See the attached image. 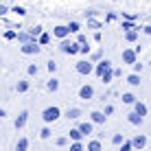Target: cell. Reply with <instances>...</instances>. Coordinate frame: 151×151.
Returning <instances> with one entry per match:
<instances>
[{
    "label": "cell",
    "mask_w": 151,
    "mask_h": 151,
    "mask_svg": "<svg viewBox=\"0 0 151 151\" xmlns=\"http://www.w3.org/2000/svg\"><path fill=\"white\" fill-rule=\"evenodd\" d=\"M40 42H33V40H31V42H24V44L22 46H20V50H22V53L24 55H37L40 53Z\"/></svg>",
    "instance_id": "cell-2"
},
{
    "label": "cell",
    "mask_w": 151,
    "mask_h": 151,
    "mask_svg": "<svg viewBox=\"0 0 151 151\" xmlns=\"http://www.w3.org/2000/svg\"><path fill=\"white\" fill-rule=\"evenodd\" d=\"M11 11H15V13H18V15H24V13H27V9H22V7H13V9H11Z\"/></svg>",
    "instance_id": "cell-33"
},
{
    "label": "cell",
    "mask_w": 151,
    "mask_h": 151,
    "mask_svg": "<svg viewBox=\"0 0 151 151\" xmlns=\"http://www.w3.org/2000/svg\"><path fill=\"white\" fill-rule=\"evenodd\" d=\"M79 129L83 132V136H88V134H92V123H90V121H88V123H81Z\"/></svg>",
    "instance_id": "cell-14"
},
{
    "label": "cell",
    "mask_w": 151,
    "mask_h": 151,
    "mask_svg": "<svg viewBox=\"0 0 151 151\" xmlns=\"http://www.w3.org/2000/svg\"><path fill=\"white\" fill-rule=\"evenodd\" d=\"M83 149V145L79 142V140H75V142H72V147H70V151H81Z\"/></svg>",
    "instance_id": "cell-27"
},
{
    "label": "cell",
    "mask_w": 151,
    "mask_h": 151,
    "mask_svg": "<svg viewBox=\"0 0 151 151\" xmlns=\"http://www.w3.org/2000/svg\"><path fill=\"white\" fill-rule=\"evenodd\" d=\"M123 29L125 31H132V29H136V27H134V22H123Z\"/></svg>",
    "instance_id": "cell-34"
},
{
    "label": "cell",
    "mask_w": 151,
    "mask_h": 151,
    "mask_svg": "<svg viewBox=\"0 0 151 151\" xmlns=\"http://www.w3.org/2000/svg\"><path fill=\"white\" fill-rule=\"evenodd\" d=\"M112 142L114 145H123V136H121V134H116V136L112 138Z\"/></svg>",
    "instance_id": "cell-32"
},
{
    "label": "cell",
    "mask_w": 151,
    "mask_h": 151,
    "mask_svg": "<svg viewBox=\"0 0 151 151\" xmlns=\"http://www.w3.org/2000/svg\"><path fill=\"white\" fill-rule=\"evenodd\" d=\"M66 116H68L70 121H77V118L81 116V110H79V107H72V110H68V114H66Z\"/></svg>",
    "instance_id": "cell-12"
},
{
    "label": "cell",
    "mask_w": 151,
    "mask_h": 151,
    "mask_svg": "<svg viewBox=\"0 0 151 151\" xmlns=\"http://www.w3.org/2000/svg\"><path fill=\"white\" fill-rule=\"evenodd\" d=\"M27 118H29V112H27V110H24V112H20L18 121H15V129H22L24 125H27Z\"/></svg>",
    "instance_id": "cell-8"
},
{
    "label": "cell",
    "mask_w": 151,
    "mask_h": 151,
    "mask_svg": "<svg viewBox=\"0 0 151 151\" xmlns=\"http://www.w3.org/2000/svg\"><path fill=\"white\" fill-rule=\"evenodd\" d=\"M92 70H94V66L90 61H77V72L79 75H90Z\"/></svg>",
    "instance_id": "cell-4"
},
{
    "label": "cell",
    "mask_w": 151,
    "mask_h": 151,
    "mask_svg": "<svg viewBox=\"0 0 151 151\" xmlns=\"http://www.w3.org/2000/svg\"><path fill=\"white\" fill-rule=\"evenodd\" d=\"M136 112L140 116H147V105H145V103H136Z\"/></svg>",
    "instance_id": "cell-20"
},
{
    "label": "cell",
    "mask_w": 151,
    "mask_h": 151,
    "mask_svg": "<svg viewBox=\"0 0 151 151\" xmlns=\"http://www.w3.org/2000/svg\"><path fill=\"white\" fill-rule=\"evenodd\" d=\"M132 142H134V147H136V149H142L145 145H147V136H136Z\"/></svg>",
    "instance_id": "cell-10"
},
{
    "label": "cell",
    "mask_w": 151,
    "mask_h": 151,
    "mask_svg": "<svg viewBox=\"0 0 151 151\" xmlns=\"http://www.w3.org/2000/svg\"><path fill=\"white\" fill-rule=\"evenodd\" d=\"M149 64H151V61H149Z\"/></svg>",
    "instance_id": "cell-40"
},
{
    "label": "cell",
    "mask_w": 151,
    "mask_h": 151,
    "mask_svg": "<svg viewBox=\"0 0 151 151\" xmlns=\"http://www.w3.org/2000/svg\"><path fill=\"white\" fill-rule=\"evenodd\" d=\"M29 149V140L27 138H20L18 140V147H15V151H27Z\"/></svg>",
    "instance_id": "cell-15"
},
{
    "label": "cell",
    "mask_w": 151,
    "mask_h": 151,
    "mask_svg": "<svg viewBox=\"0 0 151 151\" xmlns=\"http://www.w3.org/2000/svg\"><path fill=\"white\" fill-rule=\"evenodd\" d=\"M59 114H61V112H59V107H55V105H53V107H46V110L42 112V118H44L46 123H53V121H57V118H59Z\"/></svg>",
    "instance_id": "cell-1"
},
{
    "label": "cell",
    "mask_w": 151,
    "mask_h": 151,
    "mask_svg": "<svg viewBox=\"0 0 151 151\" xmlns=\"http://www.w3.org/2000/svg\"><path fill=\"white\" fill-rule=\"evenodd\" d=\"M90 118H92V123H103V121H105V114H101V112H92V114H90Z\"/></svg>",
    "instance_id": "cell-13"
},
{
    "label": "cell",
    "mask_w": 151,
    "mask_h": 151,
    "mask_svg": "<svg viewBox=\"0 0 151 151\" xmlns=\"http://www.w3.org/2000/svg\"><path fill=\"white\" fill-rule=\"evenodd\" d=\"M112 77H114V70H112V68H107L105 72H103V77H101V79L105 81V83H110V81H112Z\"/></svg>",
    "instance_id": "cell-18"
},
{
    "label": "cell",
    "mask_w": 151,
    "mask_h": 151,
    "mask_svg": "<svg viewBox=\"0 0 151 151\" xmlns=\"http://www.w3.org/2000/svg\"><path fill=\"white\" fill-rule=\"evenodd\" d=\"M57 70V64L55 61H48V72H55Z\"/></svg>",
    "instance_id": "cell-38"
},
{
    "label": "cell",
    "mask_w": 151,
    "mask_h": 151,
    "mask_svg": "<svg viewBox=\"0 0 151 151\" xmlns=\"http://www.w3.org/2000/svg\"><path fill=\"white\" fill-rule=\"evenodd\" d=\"M64 53H68V55H75V53H81V46L79 44H70V42H61V46H59Z\"/></svg>",
    "instance_id": "cell-3"
},
{
    "label": "cell",
    "mask_w": 151,
    "mask_h": 151,
    "mask_svg": "<svg viewBox=\"0 0 151 151\" xmlns=\"http://www.w3.org/2000/svg\"><path fill=\"white\" fill-rule=\"evenodd\" d=\"M127 116H129V123L132 125H140L142 123V116H140L138 112H132V114H127Z\"/></svg>",
    "instance_id": "cell-11"
},
{
    "label": "cell",
    "mask_w": 151,
    "mask_h": 151,
    "mask_svg": "<svg viewBox=\"0 0 151 151\" xmlns=\"http://www.w3.org/2000/svg\"><path fill=\"white\" fill-rule=\"evenodd\" d=\"M66 142H68V138H64V136H61V138H57V147H64Z\"/></svg>",
    "instance_id": "cell-35"
},
{
    "label": "cell",
    "mask_w": 151,
    "mask_h": 151,
    "mask_svg": "<svg viewBox=\"0 0 151 151\" xmlns=\"http://www.w3.org/2000/svg\"><path fill=\"white\" fill-rule=\"evenodd\" d=\"M29 75H37V66H35V64L29 66Z\"/></svg>",
    "instance_id": "cell-37"
},
{
    "label": "cell",
    "mask_w": 151,
    "mask_h": 151,
    "mask_svg": "<svg viewBox=\"0 0 151 151\" xmlns=\"http://www.w3.org/2000/svg\"><path fill=\"white\" fill-rule=\"evenodd\" d=\"M81 136H83V132H81L79 127H77V129H70V138H72V140H81Z\"/></svg>",
    "instance_id": "cell-17"
},
{
    "label": "cell",
    "mask_w": 151,
    "mask_h": 151,
    "mask_svg": "<svg viewBox=\"0 0 151 151\" xmlns=\"http://www.w3.org/2000/svg\"><path fill=\"white\" fill-rule=\"evenodd\" d=\"M134 147V142H123V147H121V151H129Z\"/></svg>",
    "instance_id": "cell-36"
},
{
    "label": "cell",
    "mask_w": 151,
    "mask_h": 151,
    "mask_svg": "<svg viewBox=\"0 0 151 151\" xmlns=\"http://www.w3.org/2000/svg\"><path fill=\"white\" fill-rule=\"evenodd\" d=\"M29 90V81H18V92H27Z\"/></svg>",
    "instance_id": "cell-23"
},
{
    "label": "cell",
    "mask_w": 151,
    "mask_h": 151,
    "mask_svg": "<svg viewBox=\"0 0 151 151\" xmlns=\"http://www.w3.org/2000/svg\"><path fill=\"white\" fill-rule=\"evenodd\" d=\"M68 27H70V33H77L79 31V22H70Z\"/></svg>",
    "instance_id": "cell-31"
},
{
    "label": "cell",
    "mask_w": 151,
    "mask_h": 151,
    "mask_svg": "<svg viewBox=\"0 0 151 151\" xmlns=\"http://www.w3.org/2000/svg\"><path fill=\"white\" fill-rule=\"evenodd\" d=\"M46 88H48V90H50V92H55V90H59V81H57V79H50L48 83H46Z\"/></svg>",
    "instance_id": "cell-16"
},
{
    "label": "cell",
    "mask_w": 151,
    "mask_h": 151,
    "mask_svg": "<svg viewBox=\"0 0 151 151\" xmlns=\"http://www.w3.org/2000/svg\"><path fill=\"white\" fill-rule=\"evenodd\" d=\"M145 33H147V35H151V27H145Z\"/></svg>",
    "instance_id": "cell-39"
},
{
    "label": "cell",
    "mask_w": 151,
    "mask_h": 151,
    "mask_svg": "<svg viewBox=\"0 0 151 151\" xmlns=\"http://www.w3.org/2000/svg\"><path fill=\"white\" fill-rule=\"evenodd\" d=\"M123 103H136V96L127 92V94H123Z\"/></svg>",
    "instance_id": "cell-24"
},
{
    "label": "cell",
    "mask_w": 151,
    "mask_h": 151,
    "mask_svg": "<svg viewBox=\"0 0 151 151\" xmlns=\"http://www.w3.org/2000/svg\"><path fill=\"white\" fill-rule=\"evenodd\" d=\"M107 68H112V64H110L107 59H105V61H99V66H96V75H99V77H103V72H105Z\"/></svg>",
    "instance_id": "cell-9"
},
{
    "label": "cell",
    "mask_w": 151,
    "mask_h": 151,
    "mask_svg": "<svg viewBox=\"0 0 151 151\" xmlns=\"http://www.w3.org/2000/svg\"><path fill=\"white\" fill-rule=\"evenodd\" d=\"M127 83H129V86H140V77L138 75H129L127 77Z\"/></svg>",
    "instance_id": "cell-19"
},
{
    "label": "cell",
    "mask_w": 151,
    "mask_h": 151,
    "mask_svg": "<svg viewBox=\"0 0 151 151\" xmlns=\"http://www.w3.org/2000/svg\"><path fill=\"white\" fill-rule=\"evenodd\" d=\"M88 149L90 151H99L101 149V142H99V140H92V142H88Z\"/></svg>",
    "instance_id": "cell-21"
},
{
    "label": "cell",
    "mask_w": 151,
    "mask_h": 151,
    "mask_svg": "<svg viewBox=\"0 0 151 151\" xmlns=\"http://www.w3.org/2000/svg\"><path fill=\"white\" fill-rule=\"evenodd\" d=\"M68 33H70V27H55V31H53V35L59 37V40H64Z\"/></svg>",
    "instance_id": "cell-7"
},
{
    "label": "cell",
    "mask_w": 151,
    "mask_h": 151,
    "mask_svg": "<svg viewBox=\"0 0 151 151\" xmlns=\"http://www.w3.org/2000/svg\"><path fill=\"white\" fill-rule=\"evenodd\" d=\"M37 42H40V44H48V42H50V35H48V33H42Z\"/></svg>",
    "instance_id": "cell-25"
},
{
    "label": "cell",
    "mask_w": 151,
    "mask_h": 151,
    "mask_svg": "<svg viewBox=\"0 0 151 151\" xmlns=\"http://www.w3.org/2000/svg\"><path fill=\"white\" fill-rule=\"evenodd\" d=\"M123 61L125 64H136V50H123Z\"/></svg>",
    "instance_id": "cell-6"
},
{
    "label": "cell",
    "mask_w": 151,
    "mask_h": 151,
    "mask_svg": "<svg viewBox=\"0 0 151 151\" xmlns=\"http://www.w3.org/2000/svg\"><path fill=\"white\" fill-rule=\"evenodd\" d=\"M136 37H138L136 31H127V35H125V40H127V42H136Z\"/></svg>",
    "instance_id": "cell-22"
},
{
    "label": "cell",
    "mask_w": 151,
    "mask_h": 151,
    "mask_svg": "<svg viewBox=\"0 0 151 151\" xmlns=\"http://www.w3.org/2000/svg\"><path fill=\"white\" fill-rule=\"evenodd\" d=\"M15 37H18L15 31H7V33H4V40H15Z\"/></svg>",
    "instance_id": "cell-28"
},
{
    "label": "cell",
    "mask_w": 151,
    "mask_h": 151,
    "mask_svg": "<svg viewBox=\"0 0 151 151\" xmlns=\"http://www.w3.org/2000/svg\"><path fill=\"white\" fill-rule=\"evenodd\" d=\"M31 37H33V35H27V33H18V40H20V42H31Z\"/></svg>",
    "instance_id": "cell-26"
},
{
    "label": "cell",
    "mask_w": 151,
    "mask_h": 151,
    "mask_svg": "<svg viewBox=\"0 0 151 151\" xmlns=\"http://www.w3.org/2000/svg\"><path fill=\"white\" fill-rule=\"evenodd\" d=\"M40 136H42V138L46 140V138L50 136V129H48V127H44V129H42V132H40Z\"/></svg>",
    "instance_id": "cell-30"
},
{
    "label": "cell",
    "mask_w": 151,
    "mask_h": 151,
    "mask_svg": "<svg viewBox=\"0 0 151 151\" xmlns=\"http://www.w3.org/2000/svg\"><path fill=\"white\" fill-rule=\"evenodd\" d=\"M31 35H33V40L37 37V35H42V27H35V29H31Z\"/></svg>",
    "instance_id": "cell-29"
},
{
    "label": "cell",
    "mask_w": 151,
    "mask_h": 151,
    "mask_svg": "<svg viewBox=\"0 0 151 151\" xmlns=\"http://www.w3.org/2000/svg\"><path fill=\"white\" fill-rule=\"evenodd\" d=\"M92 94H94V90H92V86H83L79 90V96L83 99V101H88V99H92Z\"/></svg>",
    "instance_id": "cell-5"
}]
</instances>
